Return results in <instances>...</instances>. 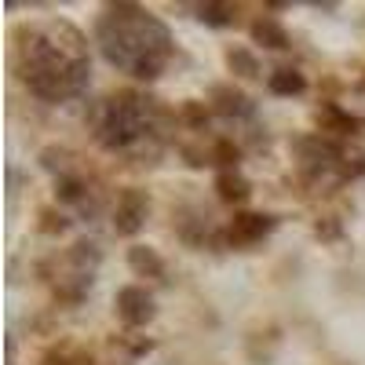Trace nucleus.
Masks as SVG:
<instances>
[{
	"instance_id": "14",
	"label": "nucleus",
	"mask_w": 365,
	"mask_h": 365,
	"mask_svg": "<svg viewBox=\"0 0 365 365\" xmlns=\"http://www.w3.org/2000/svg\"><path fill=\"white\" fill-rule=\"evenodd\" d=\"M249 37H252V44H263L267 51H289V48H292L289 29L274 19V15H256V19L249 22Z\"/></svg>"
},
{
	"instance_id": "12",
	"label": "nucleus",
	"mask_w": 365,
	"mask_h": 365,
	"mask_svg": "<svg viewBox=\"0 0 365 365\" xmlns=\"http://www.w3.org/2000/svg\"><path fill=\"white\" fill-rule=\"evenodd\" d=\"M314 117H318V132H322V135H332V139H351V135H358V128L365 125L361 117L347 113V110L336 106V103H322Z\"/></svg>"
},
{
	"instance_id": "4",
	"label": "nucleus",
	"mask_w": 365,
	"mask_h": 365,
	"mask_svg": "<svg viewBox=\"0 0 365 365\" xmlns=\"http://www.w3.org/2000/svg\"><path fill=\"white\" fill-rule=\"evenodd\" d=\"M296 172L307 187H344L365 175V150L347 146L344 139H332L322 132H307L292 139Z\"/></svg>"
},
{
	"instance_id": "11",
	"label": "nucleus",
	"mask_w": 365,
	"mask_h": 365,
	"mask_svg": "<svg viewBox=\"0 0 365 365\" xmlns=\"http://www.w3.org/2000/svg\"><path fill=\"white\" fill-rule=\"evenodd\" d=\"M175 234H179V241H187V245H194V249L223 245V227L212 223V216L201 212V208H179L175 212Z\"/></svg>"
},
{
	"instance_id": "5",
	"label": "nucleus",
	"mask_w": 365,
	"mask_h": 365,
	"mask_svg": "<svg viewBox=\"0 0 365 365\" xmlns=\"http://www.w3.org/2000/svg\"><path fill=\"white\" fill-rule=\"evenodd\" d=\"M37 161L51 175L55 201L63 208L77 212L81 220H91V216H99V212H103L106 187H103V179L96 175V168H91L77 150H70V146H44L37 154Z\"/></svg>"
},
{
	"instance_id": "2",
	"label": "nucleus",
	"mask_w": 365,
	"mask_h": 365,
	"mask_svg": "<svg viewBox=\"0 0 365 365\" xmlns=\"http://www.w3.org/2000/svg\"><path fill=\"white\" fill-rule=\"evenodd\" d=\"M84 120L99 150L135 165H154L168 146V132L179 125L158 96L139 88H113L91 99Z\"/></svg>"
},
{
	"instance_id": "19",
	"label": "nucleus",
	"mask_w": 365,
	"mask_h": 365,
	"mask_svg": "<svg viewBox=\"0 0 365 365\" xmlns=\"http://www.w3.org/2000/svg\"><path fill=\"white\" fill-rule=\"evenodd\" d=\"M194 11V19L197 22H205V26H212V29H230V26H237V4H220V0H205V4H194L190 8Z\"/></svg>"
},
{
	"instance_id": "15",
	"label": "nucleus",
	"mask_w": 365,
	"mask_h": 365,
	"mask_svg": "<svg viewBox=\"0 0 365 365\" xmlns=\"http://www.w3.org/2000/svg\"><path fill=\"white\" fill-rule=\"evenodd\" d=\"M267 91L278 99H292V96H303L307 91V73L296 70V66H274L267 73Z\"/></svg>"
},
{
	"instance_id": "1",
	"label": "nucleus",
	"mask_w": 365,
	"mask_h": 365,
	"mask_svg": "<svg viewBox=\"0 0 365 365\" xmlns=\"http://www.w3.org/2000/svg\"><path fill=\"white\" fill-rule=\"evenodd\" d=\"M8 66L41 103H73L91 84V48L70 19H29L8 34Z\"/></svg>"
},
{
	"instance_id": "16",
	"label": "nucleus",
	"mask_w": 365,
	"mask_h": 365,
	"mask_svg": "<svg viewBox=\"0 0 365 365\" xmlns=\"http://www.w3.org/2000/svg\"><path fill=\"white\" fill-rule=\"evenodd\" d=\"M216 197L223 201V205H245L249 197H252V182L245 179V172L241 168H230V172H216Z\"/></svg>"
},
{
	"instance_id": "17",
	"label": "nucleus",
	"mask_w": 365,
	"mask_h": 365,
	"mask_svg": "<svg viewBox=\"0 0 365 365\" xmlns=\"http://www.w3.org/2000/svg\"><path fill=\"white\" fill-rule=\"evenodd\" d=\"M223 63H227V70H230L234 77H241V81H256V77H263L259 55H256L252 48H245V44H230V48L223 51Z\"/></svg>"
},
{
	"instance_id": "10",
	"label": "nucleus",
	"mask_w": 365,
	"mask_h": 365,
	"mask_svg": "<svg viewBox=\"0 0 365 365\" xmlns=\"http://www.w3.org/2000/svg\"><path fill=\"white\" fill-rule=\"evenodd\" d=\"M150 220V194L139 187H125L113 201V234L117 237H135Z\"/></svg>"
},
{
	"instance_id": "13",
	"label": "nucleus",
	"mask_w": 365,
	"mask_h": 365,
	"mask_svg": "<svg viewBox=\"0 0 365 365\" xmlns=\"http://www.w3.org/2000/svg\"><path fill=\"white\" fill-rule=\"evenodd\" d=\"M128 270L135 274V278H150V282H158V285H168V263L161 259L158 249H150V245H128Z\"/></svg>"
},
{
	"instance_id": "20",
	"label": "nucleus",
	"mask_w": 365,
	"mask_h": 365,
	"mask_svg": "<svg viewBox=\"0 0 365 365\" xmlns=\"http://www.w3.org/2000/svg\"><path fill=\"white\" fill-rule=\"evenodd\" d=\"M66 227H70V220L58 208H41V230L44 234H63Z\"/></svg>"
},
{
	"instance_id": "7",
	"label": "nucleus",
	"mask_w": 365,
	"mask_h": 365,
	"mask_svg": "<svg viewBox=\"0 0 365 365\" xmlns=\"http://www.w3.org/2000/svg\"><path fill=\"white\" fill-rule=\"evenodd\" d=\"M274 230H278V216H270V212H234V220L223 227V245L234 252H249Z\"/></svg>"
},
{
	"instance_id": "9",
	"label": "nucleus",
	"mask_w": 365,
	"mask_h": 365,
	"mask_svg": "<svg viewBox=\"0 0 365 365\" xmlns=\"http://www.w3.org/2000/svg\"><path fill=\"white\" fill-rule=\"evenodd\" d=\"M113 311L125 329H146L158 318V299L146 285H120L113 296Z\"/></svg>"
},
{
	"instance_id": "6",
	"label": "nucleus",
	"mask_w": 365,
	"mask_h": 365,
	"mask_svg": "<svg viewBox=\"0 0 365 365\" xmlns=\"http://www.w3.org/2000/svg\"><path fill=\"white\" fill-rule=\"evenodd\" d=\"M99 263H103L99 245H96V241H88V237H81V241H73L70 249L55 252L51 259L41 263V278L51 285L55 299L81 303V299L91 292V285H96Z\"/></svg>"
},
{
	"instance_id": "8",
	"label": "nucleus",
	"mask_w": 365,
	"mask_h": 365,
	"mask_svg": "<svg viewBox=\"0 0 365 365\" xmlns=\"http://www.w3.org/2000/svg\"><path fill=\"white\" fill-rule=\"evenodd\" d=\"M208 110L230 120V125H252L256 128V117H259V106L249 91H241L234 84H212L208 91Z\"/></svg>"
},
{
	"instance_id": "21",
	"label": "nucleus",
	"mask_w": 365,
	"mask_h": 365,
	"mask_svg": "<svg viewBox=\"0 0 365 365\" xmlns=\"http://www.w3.org/2000/svg\"><path fill=\"white\" fill-rule=\"evenodd\" d=\"M358 91H361V96H365V77H361V81H358Z\"/></svg>"
},
{
	"instance_id": "3",
	"label": "nucleus",
	"mask_w": 365,
	"mask_h": 365,
	"mask_svg": "<svg viewBox=\"0 0 365 365\" xmlns=\"http://www.w3.org/2000/svg\"><path fill=\"white\" fill-rule=\"evenodd\" d=\"M91 41L106 63L132 81H158L175 58L172 29L161 15L143 4H106L91 26Z\"/></svg>"
},
{
	"instance_id": "18",
	"label": "nucleus",
	"mask_w": 365,
	"mask_h": 365,
	"mask_svg": "<svg viewBox=\"0 0 365 365\" xmlns=\"http://www.w3.org/2000/svg\"><path fill=\"white\" fill-rule=\"evenodd\" d=\"M41 365H96V354H91L84 344L63 340V344H51L41 354Z\"/></svg>"
}]
</instances>
